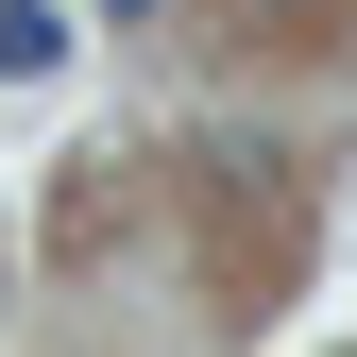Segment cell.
I'll return each mask as SVG.
<instances>
[{"mask_svg": "<svg viewBox=\"0 0 357 357\" xmlns=\"http://www.w3.org/2000/svg\"><path fill=\"white\" fill-rule=\"evenodd\" d=\"M68 0H0V85H68Z\"/></svg>", "mask_w": 357, "mask_h": 357, "instance_id": "6da1fadb", "label": "cell"}, {"mask_svg": "<svg viewBox=\"0 0 357 357\" xmlns=\"http://www.w3.org/2000/svg\"><path fill=\"white\" fill-rule=\"evenodd\" d=\"M102 17H153V0H102Z\"/></svg>", "mask_w": 357, "mask_h": 357, "instance_id": "7a4b0ae2", "label": "cell"}, {"mask_svg": "<svg viewBox=\"0 0 357 357\" xmlns=\"http://www.w3.org/2000/svg\"><path fill=\"white\" fill-rule=\"evenodd\" d=\"M238 17H289V0H238Z\"/></svg>", "mask_w": 357, "mask_h": 357, "instance_id": "3957f363", "label": "cell"}]
</instances>
